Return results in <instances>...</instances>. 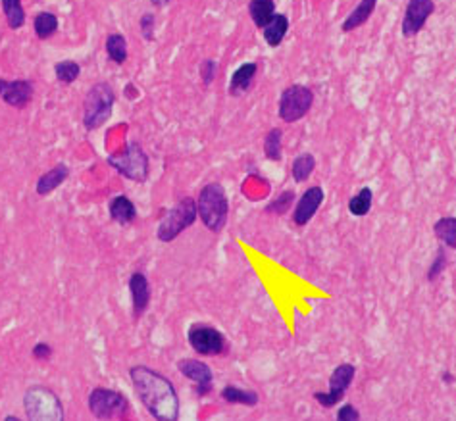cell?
Masks as SVG:
<instances>
[{
	"label": "cell",
	"mask_w": 456,
	"mask_h": 421,
	"mask_svg": "<svg viewBox=\"0 0 456 421\" xmlns=\"http://www.w3.org/2000/svg\"><path fill=\"white\" fill-rule=\"evenodd\" d=\"M133 387L141 404L158 421H175L179 415V396L170 379L147 366H135L130 370Z\"/></svg>",
	"instance_id": "6da1fadb"
},
{
	"label": "cell",
	"mask_w": 456,
	"mask_h": 421,
	"mask_svg": "<svg viewBox=\"0 0 456 421\" xmlns=\"http://www.w3.org/2000/svg\"><path fill=\"white\" fill-rule=\"evenodd\" d=\"M197 212L208 231L220 233L224 229L227 224V215H229V200L225 197V190L220 183H208L207 187L200 190Z\"/></svg>",
	"instance_id": "7a4b0ae2"
},
{
	"label": "cell",
	"mask_w": 456,
	"mask_h": 421,
	"mask_svg": "<svg viewBox=\"0 0 456 421\" xmlns=\"http://www.w3.org/2000/svg\"><path fill=\"white\" fill-rule=\"evenodd\" d=\"M114 106L112 87L106 83H96L87 93L85 104H83V123L87 129H98L110 118Z\"/></svg>",
	"instance_id": "3957f363"
},
{
	"label": "cell",
	"mask_w": 456,
	"mask_h": 421,
	"mask_svg": "<svg viewBox=\"0 0 456 421\" xmlns=\"http://www.w3.org/2000/svg\"><path fill=\"white\" fill-rule=\"evenodd\" d=\"M197 200L193 198H183L177 202V206L172 208L160 225H158V239L162 242H172L177 239L185 229H189L191 225L197 222Z\"/></svg>",
	"instance_id": "277c9868"
},
{
	"label": "cell",
	"mask_w": 456,
	"mask_h": 421,
	"mask_svg": "<svg viewBox=\"0 0 456 421\" xmlns=\"http://www.w3.org/2000/svg\"><path fill=\"white\" fill-rule=\"evenodd\" d=\"M108 163L125 179L143 183L148 177V156L139 143H130L123 152L110 156Z\"/></svg>",
	"instance_id": "5b68a950"
},
{
	"label": "cell",
	"mask_w": 456,
	"mask_h": 421,
	"mask_svg": "<svg viewBox=\"0 0 456 421\" xmlns=\"http://www.w3.org/2000/svg\"><path fill=\"white\" fill-rule=\"evenodd\" d=\"M314 104V93L312 89L306 85H291L285 89L279 98V118L285 123H295V121L302 120L306 114L310 112Z\"/></svg>",
	"instance_id": "8992f818"
},
{
	"label": "cell",
	"mask_w": 456,
	"mask_h": 421,
	"mask_svg": "<svg viewBox=\"0 0 456 421\" xmlns=\"http://www.w3.org/2000/svg\"><path fill=\"white\" fill-rule=\"evenodd\" d=\"M24 404H26L27 418H31V420L56 421L64 418L60 398L49 388H29L26 393V398H24Z\"/></svg>",
	"instance_id": "52a82bcc"
},
{
	"label": "cell",
	"mask_w": 456,
	"mask_h": 421,
	"mask_svg": "<svg viewBox=\"0 0 456 421\" xmlns=\"http://www.w3.org/2000/svg\"><path fill=\"white\" fill-rule=\"evenodd\" d=\"M89 410L98 420H121L130 412V404L121 393L98 387L89 395Z\"/></svg>",
	"instance_id": "ba28073f"
},
{
	"label": "cell",
	"mask_w": 456,
	"mask_h": 421,
	"mask_svg": "<svg viewBox=\"0 0 456 421\" xmlns=\"http://www.w3.org/2000/svg\"><path fill=\"white\" fill-rule=\"evenodd\" d=\"M191 348L200 356H220L227 350V341L222 331L208 323H193L187 331Z\"/></svg>",
	"instance_id": "9c48e42d"
},
{
	"label": "cell",
	"mask_w": 456,
	"mask_h": 421,
	"mask_svg": "<svg viewBox=\"0 0 456 421\" xmlns=\"http://www.w3.org/2000/svg\"><path fill=\"white\" fill-rule=\"evenodd\" d=\"M354 373H356V368H354L353 364L337 366L335 370L331 371L329 388H327L326 393H314V400L319 406H324V408H333V406L339 404L343 400L347 388L351 387V383H353Z\"/></svg>",
	"instance_id": "30bf717a"
},
{
	"label": "cell",
	"mask_w": 456,
	"mask_h": 421,
	"mask_svg": "<svg viewBox=\"0 0 456 421\" xmlns=\"http://www.w3.org/2000/svg\"><path fill=\"white\" fill-rule=\"evenodd\" d=\"M433 12H435L433 0H408L405 17H403V27H401L406 39L420 33Z\"/></svg>",
	"instance_id": "8fae6325"
},
{
	"label": "cell",
	"mask_w": 456,
	"mask_h": 421,
	"mask_svg": "<svg viewBox=\"0 0 456 421\" xmlns=\"http://www.w3.org/2000/svg\"><path fill=\"white\" fill-rule=\"evenodd\" d=\"M177 370L195 383V391L198 396L210 395L212 383H214V373L210 370V366L200 360H181L177 361Z\"/></svg>",
	"instance_id": "7c38bea8"
},
{
	"label": "cell",
	"mask_w": 456,
	"mask_h": 421,
	"mask_svg": "<svg viewBox=\"0 0 456 421\" xmlns=\"http://www.w3.org/2000/svg\"><path fill=\"white\" fill-rule=\"evenodd\" d=\"M324 198H326V192L324 189L319 187V185H314V187H310L306 189V192L299 198V202H297V206H295L293 212V222L295 225H306L316 215V212L319 210V206L324 204Z\"/></svg>",
	"instance_id": "4fadbf2b"
},
{
	"label": "cell",
	"mask_w": 456,
	"mask_h": 421,
	"mask_svg": "<svg viewBox=\"0 0 456 421\" xmlns=\"http://www.w3.org/2000/svg\"><path fill=\"white\" fill-rule=\"evenodd\" d=\"M31 96H33V85L27 79H16V81L0 79V98L10 106L26 108Z\"/></svg>",
	"instance_id": "5bb4252c"
},
{
	"label": "cell",
	"mask_w": 456,
	"mask_h": 421,
	"mask_svg": "<svg viewBox=\"0 0 456 421\" xmlns=\"http://www.w3.org/2000/svg\"><path fill=\"white\" fill-rule=\"evenodd\" d=\"M130 291L131 301H133V314L135 318H141L150 304V285H148L147 277L139 271L133 274L130 279Z\"/></svg>",
	"instance_id": "9a60e30c"
},
{
	"label": "cell",
	"mask_w": 456,
	"mask_h": 421,
	"mask_svg": "<svg viewBox=\"0 0 456 421\" xmlns=\"http://www.w3.org/2000/svg\"><path fill=\"white\" fill-rule=\"evenodd\" d=\"M258 71V66L254 62H247L239 68L235 69V73L231 75V81H229V95L239 96L243 93H247L252 85V79Z\"/></svg>",
	"instance_id": "2e32d148"
},
{
	"label": "cell",
	"mask_w": 456,
	"mask_h": 421,
	"mask_svg": "<svg viewBox=\"0 0 456 421\" xmlns=\"http://www.w3.org/2000/svg\"><path fill=\"white\" fill-rule=\"evenodd\" d=\"M376 4H378V0H360V2L356 4V8H354L349 16L344 17L341 29H343L344 33H351L354 29H358L360 26H364V24L371 17V14H374Z\"/></svg>",
	"instance_id": "e0dca14e"
},
{
	"label": "cell",
	"mask_w": 456,
	"mask_h": 421,
	"mask_svg": "<svg viewBox=\"0 0 456 421\" xmlns=\"http://www.w3.org/2000/svg\"><path fill=\"white\" fill-rule=\"evenodd\" d=\"M69 170L60 163V165H54L51 172H46L44 175L39 177L37 181V195H41V197H46V195H51L52 190L58 189L64 181L68 179Z\"/></svg>",
	"instance_id": "ac0fdd59"
},
{
	"label": "cell",
	"mask_w": 456,
	"mask_h": 421,
	"mask_svg": "<svg viewBox=\"0 0 456 421\" xmlns=\"http://www.w3.org/2000/svg\"><path fill=\"white\" fill-rule=\"evenodd\" d=\"M108 210H110V217H112L114 222H118V224L121 225L131 224V222L137 217V208H135V204H133L128 197H123V195L112 198Z\"/></svg>",
	"instance_id": "d6986e66"
},
{
	"label": "cell",
	"mask_w": 456,
	"mask_h": 421,
	"mask_svg": "<svg viewBox=\"0 0 456 421\" xmlns=\"http://www.w3.org/2000/svg\"><path fill=\"white\" fill-rule=\"evenodd\" d=\"M287 31H289V19H287V16L285 14H276L270 19V24L264 27V39H266V43L272 48H276V46L283 43Z\"/></svg>",
	"instance_id": "ffe728a7"
},
{
	"label": "cell",
	"mask_w": 456,
	"mask_h": 421,
	"mask_svg": "<svg viewBox=\"0 0 456 421\" xmlns=\"http://www.w3.org/2000/svg\"><path fill=\"white\" fill-rule=\"evenodd\" d=\"M222 400L227 404H243L252 408V406L258 404V395L254 391H249V388L227 385V387L222 388Z\"/></svg>",
	"instance_id": "44dd1931"
},
{
	"label": "cell",
	"mask_w": 456,
	"mask_h": 421,
	"mask_svg": "<svg viewBox=\"0 0 456 421\" xmlns=\"http://www.w3.org/2000/svg\"><path fill=\"white\" fill-rule=\"evenodd\" d=\"M249 12L254 26L264 29L270 24V19L276 16V4L274 0H250Z\"/></svg>",
	"instance_id": "7402d4cb"
},
{
	"label": "cell",
	"mask_w": 456,
	"mask_h": 421,
	"mask_svg": "<svg viewBox=\"0 0 456 421\" xmlns=\"http://www.w3.org/2000/svg\"><path fill=\"white\" fill-rule=\"evenodd\" d=\"M433 233L445 247L456 250V217H441L433 225Z\"/></svg>",
	"instance_id": "603a6c76"
},
{
	"label": "cell",
	"mask_w": 456,
	"mask_h": 421,
	"mask_svg": "<svg viewBox=\"0 0 456 421\" xmlns=\"http://www.w3.org/2000/svg\"><path fill=\"white\" fill-rule=\"evenodd\" d=\"M314 168H316V158L310 152H304V154H299L293 160L291 175H293V179L297 183H306L310 179V175L314 173Z\"/></svg>",
	"instance_id": "cb8c5ba5"
},
{
	"label": "cell",
	"mask_w": 456,
	"mask_h": 421,
	"mask_svg": "<svg viewBox=\"0 0 456 421\" xmlns=\"http://www.w3.org/2000/svg\"><path fill=\"white\" fill-rule=\"evenodd\" d=\"M371 202H374V192L370 187H362L358 195H354L349 200V212L356 217H364L371 210Z\"/></svg>",
	"instance_id": "d4e9b609"
},
{
	"label": "cell",
	"mask_w": 456,
	"mask_h": 421,
	"mask_svg": "<svg viewBox=\"0 0 456 421\" xmlns=\"http://www.w3.org/2000/svg\"><path fill=\"white\" fill-rule=\"evenodd\" d=\"M106 52L110 56V60L116 64H123L128 60V41L123 39V35L112 33L106 39Z\"/></svg>",
	"instance_id": "484cf974"
},
{
	"label": "cell",
	"mask_w": 456,
	"mask_h": 421,
	"mask_svg": "<svg viewBox=\"0 0 456 421\" xmlns=\"http://www.w3.org/2000/svg\"><path fill=\"white\" fill-rule=\"evenodd\" d=\"M2 10L12 29H19L26 24V12L21 8L19 0H2Z\"/></svg>",
	"instance_id": "4316f807"
},
{
	"label": "cell",
	"mask_w": 456,
	"mask_h": 421,
	"mask_svg": "<svg viewBox=\"0 0 456 421\" xmlns=\"http://www.w3.org/2000/svg\"><path fill=\"white\" fill-rule=\"evenodd\" d=\"M281 137H283L281 129H272L268 131L266 138H264V154L272 162H279L281 160V154H283V150H281Z\"/></svg>",
	"instance_id": "83f0119b"
},
{
	"label": "cell",
	"mask_w": 456,
	"mask_h": 421,
	"mask_svg": "<svg viewBox=\"0 0 456 421\" xmlns=\"http://www.w3.org/2000/svg\"><path fill=\"white\" fill-rule=\"evenodd\" d=\"M35 33L39 39H46L52 33H56L58 29V17L51 14V12H41L39 16L35 17Z\"/></svg>",
	"instance_id": "f1b7e54d"
},
{
	"label": "cell",
	"mask_w": 456,
	"mask_h": 421,
	"mask_svg": "<svg viewBox=\"0 0 456 421\" xmlns=\"http://www.w3.org/2000/svg\"><path fill=\"white\" fill-rule=\"evenodd\" d=\"M54 73H56V78L62 83H73L76 79L79 78V73H81V68H79L78 62H71V60H64L58 62L56 66H54Z\"/></svg>",
	"instance_id": "f546056e"
},
{
	"label": "cell",
	"mask_w": 456,
	"mask_h": 421,
	"mask_svg": "<svg viewBox=\"0 0 456 421\" xmlns=\"http://www.w3.org/2000/svg\"><path fill=\"white\" fill-rule=\"evenodd\" d=\"M295 202V190H283L279 197L272 202V204H268L266 212L268 214H276V215H283L289 212V208Z\"/></svg>",
	"instance_id": "4dcf8cb0"
},
{
	"label": "cell",
	"mask_w": 456,
	"mask_h": 421,
	"mask_svg": "<svg viewBox=\"0 0 456 421\" xmlns=\"http://www.w3.org/2000/svg\"><path fill=\"white\" fill-rule=\"evenodd\" d=\"M445 267H447V254H445V249H441L439 252H437V256H435V260L431 262L430 269H428V281L430 283H433V281H437L441 277V274L445 271Z\"/></svg>",
	"instance_id": "1f68e13d"
},
{
	"label": "cell",
	"mask_w": 456,
	"mask_h": 421,
	"mask_svg": "<svg viewBox=\"0 0 456 421\" xmlns=\"http://www.w3.org/2000/svg\"><path fill=\"white\" fill-rule=\"evenodd\" d=\"M337 420L339 421H358L360 420V412L354 408L353 404H343L337 410Z\"/></svg>",
	"instance_id": "d6a6232c"
},
{
	"label": "cell",
	"mask_w": 456,
	"mask_h": 421,
	"mask_svg": "<svg viewBox=\"0 0 456 421\" xmlns=\"http://www.w3.org/2000/svg\"><path fill=\"white\" fill-rule=\"evenodd\" d=\"M216 64L214 60H204L202 62V66H200V78H202V81H204V85H210L212 81H214L216 78Z\"/></svg>",
	"instance_id": "836d02e7"
},
{
	"label": "cell",
	"mask_w": 456,
	"mask_h": 421,
	"mask_svg": "<svg viewBox=\"0 0 456 421\" xmlns=\"http://www.w3.org/2000/svg\"><path fill=\"white\" fill-rule=\"evenodd\" d=\"M141 31L145 35V39H152V33H155V16H150V14H145L143 19H141Z\"/></svg>",
	"instance_id": "e575fe53"
},
{
	"label": "cell",
	"mask_w": 456,
	"mask_h": 421,
	"mask_svg": "<svg viewBox=\"0 0 456 421\" xmlns=\"http://www.w3.org/2000/svg\"><path fill=\"white\" fill-rule=\"evenodd\" d=\"M51 356H52V348L46 343H37L33 346L35 360H49Z\"/></svg>",
	"instance_id": "d590c367"
},
{
	"label": "cell",
	"mask_w": 456,
	"mask_h": 421,
	"mask_svg": "<svg viewBox=\"0 0 456 421\" xmlns=\"http://www.w3.org/2000/svg\"><path fill=\"white\" fill-rule=\"evenodd\" d=\"M443 381H445V383H453V381H455V377L450 375V371H443Z\"/></svg>",
	"instance_id": "8d00e7d4"
},
{
	"label": "cell",
	"mask_w": 456,
	"mask_h": 421,
	"mask_svg": "<svg viewBox=\"0 0 456 421\" xmlns=\"http://www.w3.org/2000/svg\"><path fill=\"white\" fill-rule=\"evenodd\" d=\"M152 2H155L156 6H164V4H168L170 0H152Z\"/></svg>",
	"instance_id": "74e56055"
}]
</instances>
